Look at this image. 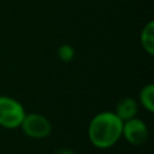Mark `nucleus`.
I'll use <instances>...</instances> for the list:
<instances>
[{
  "label": "nucleus",
  "instance_id": "f257e3e1",
  "mask_svg": "<svg viewBox=\"0 0 154 154\" xmlns=\"http://www.w3.org/2000/svg\"><path fill=\"white\" fill-rule=\"evenodd\" d=\"M122 130L123 122L114 112L105 111L91 118L88 126V137L94 147L107 149L120 140Z\"/></svg>",
  "mask_w": 154,
  "mask_h": 154
},
{
  "label": "nucleus",
  "instance_id": "20e7f679",
  "mask_svg": "<svg viewBox=\"0 0 154 154\" xmlns=\"http://www.w3.org/2000/svg\"><path fill=\"white\" fill-rule=\"evenodd\" d=\"M122 137H124L130 144L142 146L148 141L149 131L143 120L134 117L129 120L123 122Z\"/></svg>",
  "mask_w": 154,
  "mask_h": 154
},
{
  "label": "nucleus",
  "instance_id": "423d86ee",
  "mask_svg": "<svg viewBox=\"0 0 154 154\" xmlns=\"http://www.w3.org/2000/svg\"><path fill=\"white\" fill-rule=\"evenodd\" d=\"M140 41L142 48L150 57L154 55V20H149L141 30Z\"/></svg>",
  "mask_w": 154,
  "mask_h": 154
},
{
  "label": "nucleus",
  "instance_id": "7ed1b4c3",
  "mask_svg": "<svg viewBox=\"0 0 154 154\" xmlns=\"http://www.w3.org/2000/svg\"><path fill=\"white\" fill-rule=\"evenodd\" d=\"M19 128L25 136L35 140L46 138L52 132V124L47 117L40 113H29L24 116Z\"/></svg>",
  "mask_w": 154,
  "mask_h": 154
},
{
  "label": "nucleus",
  "instance_id": "f03ea898",
  "mask_svg": "<svg viewBox=\"0 0 154 154\" xmlns=\"http://www.w3.org/2000/svg\"><path fill=\"white\" fill-rule=\"evenodd\" d=\"M24 116L25 109L18 100L0 95V126L5 129H17Z\"/></svg>",
  "mask_w": 154,
  "mask_h": 154
},
{
  "label": "nucleus",
  "instance_id": "39448f33",
  "mask_svg": "<svg viewBox=\"0 0 154 154\" xmlns=\"http://www.w3.org/2000/svg\"><path fill=\"white\" fill-rule=\"evenodd\" d=\"M137 111H138L137 101L134 97L126 96V97H123L118 101V103L116 105L114 114L122 122H125V120H129V119L136 117Z\"/></svg>",
  "mask_w": 154,
  "mask_h": 154
},
{
  "label": "nucleus",
  "instance_id": "1a4fd4ad",
  "mask_svg": "<svg viewBox=\"0 0 154 154\" xmlns=\"http://www.w3.org/2000/svg\"><path fill=\"white\" fill-rule=\"evenodd\" d=\"M54 154H75V152L71 148H58Z\"/></svg>",
  "mask_w": 154,
  "mask_h": 154
},
{
  "label": "nucleus",
  "instance_id": "6e6552de",
  "mask_svg": "<svg viewBox=\"0 0 154 154\" xmlns=\"http://www.w3.org/2000/svg\"><path fill=\"white\" fill-rule=\"evenodd\" d=\"M58 57L63 63H70L75 58V49L71 45L64 43L58 48Z\"/></svg>",
  "mask_w": 154,
  "mask_h": 154
},
{
  "label": "nucleus",
  "instance_id": "0eeeda50",
  "mask_svg": "<svg viewBox=\"0 0 154 154\" xmlns=\"http://www.w3.org/2000/svg\"><path fill=\"white\" fill-rule=\"evenodd\" d=\"M140 102L141 105L150 113L154 112V84L153 83H148L147 85H144L138 95Z\"/></svg>",
  "mask_w": 154,
  "mask_h": 154
}]
</instances>
